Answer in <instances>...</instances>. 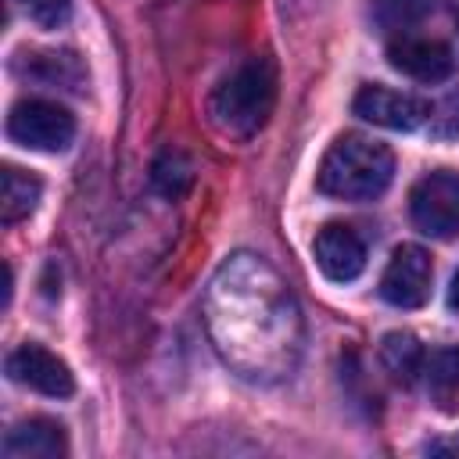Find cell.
Returning a JSON list of instances; mask_svg holds the SVG:
<instances>
[{"instance_id":"cell-19","label":"cell","mask_w":459,"mask_h":459,"mask_svg":"<svg viewBox=\"0 0 459 459\" xmlns=\"http://www.w3.org/2000/svg\"><path fill=\"white\" fill-rule=\"evenodd\" d=\"M448 308L459 312V273L452 276V287H448Z\"/></svg>"},{"instance_id":"cell-7","label":"cell","mask_w":459,"mask_h":459,"mask_svg":"<svg viewBox=\"0 0 459 459\" xmlns=\"http://www.w3.org/2000/svg\"><path fill=\"white\" fill-rule=\"evenodd\" d=\"M430 280H434L430 255L420 244H402L394 247L380 276V298L394 308H420L430 298Z\"/></svg>"},{"instance_id":"cell-13","label":"cell","mask_w":459,"mask_h":459,"mask_svg":"<svg viewBox=\"0 0 459 459\" xmlns=\"http://www.w3.org/2000/svg\"><path fill=\"white\" fill-rule=\"evenodd\" d=\"M380 362L384 369L398 380V384H416L423 377V366H427V351L420 344L416 333L409 330H391L384 341H380Z\"/></svg>"},{"instance_id":"cell-12","label":"cell","mask_w":459,"mask_h":459,"mask_svg":"<svg viewBox=\"0 0 459 459\" xmlns=\"http://www.w3.org/2000/svg\"><path fill=\"white\" fill-rule=\"evenodd\" d=\"M14 72L36 82H47V86H61V90H79L86 82L79 57L68 50H25L14 61Z\"/></svg>"},{"instance_id":"cell-6","label":"cell","mask_w":459,"mask_h":459,"mask_svg":"<svg viewBox=\"0 0 459 459\" xmlns=\"http://www.w3.org/2000/svg\"><path fill=\"white\" fill-rule=\"evenodd\" d=\"M351 111L380 129H398V133H409V129H420L423 122H430L434 108L430 100L416 97V93H402V90H391V86H380V82H366L359 86L355 100H351Z\"/></svg>"},{"instance_id":"cell-16","label":"cell","mask_w":459,"mask_h":459,"mask_svg":"<svg viewBox=\"0 0 459 459\" xmlns=\"http://www.w3.org/2000/svg\"><path fill=\"white\" fill-rule=\"evenodd\" d=\"M190 179H194V165H190V158H186L179 147H165V151L154 158V165H151V183H154V190L165 194L169 201H176V197L190 186Z\"/></svg>"},{"instance_id":"cell-4","label":"cell","mask_w":459,"mask_h":459,"mask_svg":"<svg viewBox=\"0 0 459 459\" xmlns=\"http://www.w3.org/2000/svg\"><path fill=\"white\" fill-rule=\"evenodd\" d=\"M409 219L427 237H459V172L434 169L420 176L409 190Z\"/></svg>"},{"instance_id":"cell-18","label":"cell","mask_w":459,"mask_h":459,"mask_svg":"<svg viewBox=\"0 0 459 459\" xmlns=\"http://www.w3.org/2000/svg\"><path fill=\"white\" fill-rule=\"evenodd\" d=\"M36 25H43V29H57V25H65L68 22V14H72V0H14Z\"/></svg>"},{"instance_id":"cell-20","label":"cell","mask_w":459,"mask_h":459,"mask_svg":"<svg viewBox=\"0 0 459 459\" xmlns=\"http://www.w3.org/2000/svg\"><path fill=\"white\" fill-rule=\"evenodd\" d=\"M452 11H455V25H459V0H452Z\"/></svg>"},{"instance_id":"cell-2","label":"cell","mask_w":459,"mask_h":459,"mask_svg":"<svg viewBox=\"0 0 459 459\" xmlns=\"http://www.w3.org/2000/svg\"><path fill=\"white\" fill-rule=\"evenodd\" d=\"M391 179L394 154L362 133H344L323 154L316 190L333 201H373L391 186Z\"/></svg>"},{"instance_id":"cell-14","label":"cell","mask_w":459,"mask_h":459,"mask_svg":"<svg viewBox=\"0 0 459 459\" xmlns=\"http://www.w3.org/2000/svg\"><path fill=\"white\" fill-rule=\"evenodd\" d=\"M4 190H0V215H4V226H14L22 219H29L39 204V194H43V183L18 169V165H4Z\"/></svg>"},{"instance_id":"cell-11","label":"cell","mask_w":459,"mask_h":459,"mask_svg":"<svg viewBox=\"0 0 459 459\" xmlns=\"http://www.w3.org/2000/svg\"><path fill=\"white\" fill-rule=\"evenodd\" d=\"M4 455L7 459H61V455H68L65 427L57 420H47V416L22 420L7 430Z\"/></svg>"},{"instance_id":"cell-8","label":"cell","mask_w":459,"mask_h":459,"mask_svg":"<svg viewBox=\"0 0 459 459\" xmlns=\"http://www.w3.org/2000/svg\"><path fill=\"white\" fill-rule=\"evenodd\" d=\"M387 61L394 72L416 82H445L455 75V50L437 36L402 32L387 43Z\"/></svg>"},{"instance_id":"cell-10","label":"cell","mask_w":459,"mask_h":459,"mask_svg":"<svg viewBox=\"0 0 459 459\" xmlns=\"http://www.w3.org/2000/svg\"><path fill=\"white\" fill-rule=\"evenodd\" d=\"M312 258L319 273L333 283H351L366 269V244L344 222H326L312 240Z\"/></svg>"},{"instance_id":"cell-17","label":"cell","mask_w":459,"mask_h":459,"mask_svg":"<svg viewBox=\"0 0 459 459\" xmlns=\"http://www.w3.org/2000/svg\"><path fill=\"white\" fill-rule=\"evenodd\" d=\"M423 377H427L430 394H434L441 405H448V402L459 394V344H452V348H441V351L427 355Z\"/></svg>"},{"instance_id":"cell-1","label":"cell","mask_w":459,"mask_h":459,"mask_svg":"<svg viewBox=\"0 0 459 459\" xmlns=\"http://www.w3.org/2000/svg\"><path fill=\"white\" fill-rule=\"evenodd\" d=\"M204 326L222 362L255 384H276L301 362V308L280 273L251 251L230 255L212 276Z\"/></svg>"},{"instance_id":"cell-3","label":"cell","mask_w":459,"mask_h":459,"mask_svg":"<svg viewBox=\"0 0 459 459\" xmlns=\"http://www.w3.org/2000/svg\"><path fill=\"white\" fill-rule=\"evenodd\" d=\"M273 104H276V68L269 57L255 54L215 86L208 100V115L219 126V133L233 140H247L269 122Z\"/></svg>"},{"instance_id":"cell-15","label":"cell","mask_w":459,"mask_h":459,"mask_svg":"<svg viewBox=\"0 0 459 459\" xmlns=\"http://www.w3.org/2000/svg\"><path fill=\"white\" fill-rule=\"evenodd\" d=\"M437 0H369V18L380 32L402 36L409 29H416L427 14H434Z\"/></svg>"},{"instance_id":"cell-9","label":"cell","mask_w":459,"mask_h":459,"mask_svg":"<svg viewBox=\"0 0 459 459\" xmlns=\"http://www.w3.org/2000/svg\"><path fill=\"white\" fill-rule=\"evenodd\" d=\"M7 377L29 391H39L47 398H68L75 391V377L72 369L65 366V359H57L50 348L29 341V344H18L11 355H7Z\"/></svg>"},{"instance_id":"cell-5","label":"cell","mask_w":459,"mask_h":459,"mask_svg":"<svg viewBox=\"0 0 459 459\" xmlns=\"http://www.w3.org/2000/svg\"><path fill=\"white\" fill-rule=\"evenodd\" d=\"M7 136L25 147V151H43V154H57L72 143L75 136V118L54 104V100H39V97H25L11 108L7 115Z\"/></svg>"}]
</instances>
